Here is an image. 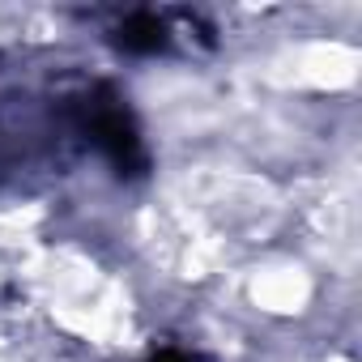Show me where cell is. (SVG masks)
Returning <instances> with one entry per match:
<instances>
[{"mask_svg":"<svg viewBox=\"0 0 362 362\" xmlns=\"http://www.w3.org/2000/svg\"><path fill=\"white\" fill-rule=\"evenodd\" d=\"M115 43L132 56H153V52L170 47V26L158 13H128L115 30Z\"/></svg>","mask_w":362,"mask_h":362,"instance_id":"7a4b0ae2","label":"cell"},{"mask_svg":"<svg viewBox=\"0 0 362 362\" xmlns=\"http://www.w3.org/2000/svg\"><path fill=\"white\" fill-rule=\"evenodd\" d=\"M81 124H86V132L94 136V145L111 158V166L119 175H145L149 153H145L141 128H136L128 103L111 86H98L94 94L81 98Z\"/></svg>","mask_w":362,"mask_h":362,"instance_id":"6da1fadb","label":"cell"},{"mask_svg":"<svg viewBox=\"0 0 362 362\" xmlns=\"http://www.w3.org/2000/svg\"><path fill=\"white\" fill-rule=\"evenodd\" d=\"M149 362H201L197 354H188V349H158Z\"/></svg>","mask_w":362,"mask_h":362,"instance_id":"3957f363","label":"cell"}]
</instances>
